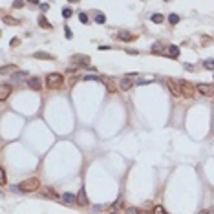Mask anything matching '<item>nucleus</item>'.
Instances as JSON below:
<instances>
[{
  "instance_id": "f257e3e1",
  "label": "nucleus",
  "mask_w": 214,
  "mask_h": 214,
  "mask_svg": "<svg viewBox=\"0 0 214 214\" xmlns=\"http://www.w3.org/2000/svg\"><path fill=\"white\" fill-rule=\"evenodd\" d=\"M20 192H35L40 189V181L37 177H29V179H24L22 183L19 185Z\"/></svg>"
},
{
  "instance_id": "f03ea898",
  "label": "nucleus",
  "mask_w": 214,
  "mask_h": 214,
  "mask_svg": "<svg viewBox=\"0 0 214 214\" xmlns=\"http://www.w3.org/2000/svg\"><path fill=\"white\" fill-rule=\"evenodd\" d=\"M62 75L60 73H50L48 77H46V86L48 88H60L62 86Z\"/></svg>"
},
{
  "instance_id": "7ed1b4c3",
  "label": "nucleus",
  "mask_w": 214,
  "mask_h": 214,
  "mask_svg": "<svg viewBox=\"0 0 214 214\" xmlns=\"http://www.w3.org/2000/svg\"><path fill=\"white\" fill-rule=\"evenodd\" d=\"M179 82V88H181V95H185V97H192L194 95V84L192 82H189V81H177Z\"/></svg>"
},
{
  "instance_id": "20e7f679",
  "label": "nucleus",
  "mask_w": 214,
  "mask_h": 214,
  "mask_svg": "<svg viewBox=\"0 0 214 214\" xmlns=\"http://www.w3.org/2000/svg\"><path fill=\"white\" fill-rule=\"evenodd\" d=\"M196 90L201 95H207V97H212L214 95V86L211 82H199V84H196Z\"/></svg>"
},
{
  "instance_id": "39448f33",
  "label": "nucleus",
  "mask_w": 214,
  "mask_h": 214,
  "mask_svg": "<svg viewBox=\"0 0 214 214\" xmlns=\"http://www.w3.org/2000/svg\"><path fill=\"white\" fill-rule=\"evenodd\" d=\"M167 84H168V90H170V94H172L174 97H181V88H179V82H177V81L168 79Z\"/></svg>"
},
{
  "instance_id": "423d86ee",
  "label": "nucleus",
  "mask_w": 214,
  "mask_h": 214,
  "mask_svg": "<svg viewBox=\"0 0 214 214\" xmlns=\"http://www.w3.org/2000/svg\"><path fill=\"white\" fill-rule=\"evenodd\" d=\"M72 62H73V66H88L90 64V57H86V55H73Z\"/></svg>"
},
{
  "instance_id": "0eeeda50",
  "label": "nucleus",
  "mask_w": 214,
  "mask_h": 214,
  "mask_svg": "<svg viewBox=\"0 0 214 214\" xmlns=\"http://www.w3.org/2000/svg\"><path fill=\"white\" fill-rule=\"evenodd\" d=\"M40 196L50 198V199H55V201L59 199V194L53 190V189H51V187H42V189H40Z\"/></svg>"
},
{
  "instance_id": "6e6552de",
  "label": "nucleus",
  "mask_w": 214,
  "mask_h": 214,
  "mask_svg": "<svg viewBox=\"0 0 214 214\" xmlns=\"http://www.w3.org/2000/svg\"><path fill=\"white\" fill-rule=\"evenodd\" d=\"M11 90H13V86H9V84H2V86H0V101H6V99L9 97Z\"/></svg>"
},
{
  "instance_id": "1a4fd4ad",
  "label": "nucleus",
  "mask_w": 214,
  "mask_h": 214,
  "mask_svg": "<svg viewBox=\"0 0 214 214\" xmlns=\"http://www.w3.org/2000/svg\"><path fill=\"white\" fill-rule=\"evenodd\" d=\"M77 205H81V207H86V205H88V196H86V190H84V189H81V190H79Z\"/></svg>"
},
{
  "instance_id": "9d476101",
  "label": "nucleus",
  "mask_w": 214,
  "mask_h": 214,
  "mask_svg": "<svg viewBox=\"0 0 214 214\" xmlns=\"http://www.w3.org/2000/svg\"><path fill=\"white\" fill-rule=\"evenodd\" d=\"M60 199L64 201V205H72V203H77V196H73L72 192H64L60 196Z\"/></svg>"
},
{
  "instance_id": "9b49d317",
  "label": "nucleus",
  "mask_w": 214,
  "mask_h": 214,
  "mask_svg": "<svg viewBox=\"0 0 214 214\" xmlns=\"http://www.w3.org/2000/svg\"><path fill=\"white\" fill-rule=\"evenodd\" d=\"M28 86L33 88V90H40L42 88V81L39 77H29L28 79Z\"/></svg>"
},
{
  "instance_id": "f8f14e48",
  "label": "nucleus",
  "mask_w": 214,
  "mask_h": 214,
  "mask_svg": "<svg viewBox=\"0 0 214 214\" xmlns=\"http://www.w3.org/2000/svg\"><path fill=\"white\" fill-rule=\"evenodd\" d=\"M132 86H134V82H132L128 77H123L121 81H119V88H121V90H124V92H126V90H130Z\"/></svg>"
},
{
  "instance_id": "ddd939ff",
  "label": "nucleus",
  "mask_w": 214,
  "mask_h": 214,
  "mask_svg": "<svg viewBox=\"0 0 214 214\" xmlns=\"http://www.w3.org/2000/svg\"><path fill=\"white\" fill-rule=\"evenodd\" d=\"M101 82H104V84H106V88H108V92H110V94H114V92L117 90L116 84H114V81H112L110 77H101Z\"/></svg>"
},
{
  "instance_id": "4468645a",
  "label": "nucleus",
  "mask_w": 214,
  "mask_h": 214,
  "mask_svg": "<svg viewBox=\"0 0 214 214\" xmlns=\"http://www.w3.org/2000/svg\"><path fill=\"white\" fill-rule=\"evenodd\" d=\"M167 55L170 59H177L179 57V48H177V46H168V48H167Z\"/></svg>"
},
{
  "instance_id": "2eb2a0df",
  "label": "nucleus",
  "mask_w": 214,
  "mask_h": 214,
  "mask_svg": "<svg viewBox=\"0 0 214 214\" xmlns=\"http://www.w3.org/2000/svg\"><path fill=\"white\" fill-rule=\"evenodd\" d=\"M35 59H40V60H53V55H50V53H46V51H37L35 55H33Z\"/></svg>"
},
{
  "instance_id": "dca6fc26",
  "label": "nucleus",
  "mask_w": 214,
  "mask_h": 214,
  "mask_svg": "<svg viewBox=\"0 0 214 214\" xmlns=\"http://www.w3.org/2000/svg\"><path fill=\"white\" fill-rule=\"evenodd\" d=\"M11 72H19V68H17L15 64H7V66H2V70H0V73H2V75L11 73Z\"/></svg>"
},
{
  "instance_id": "f3484780",
  "label": "nucleus",
  "mask_w": 214,
  "mask_h": 214,
  "mask_svg": "<svg viewBox=\"0 0 214 214\" xmlns=\"http://www.w3.org/2000/svg\"><path fill=\"white\" fill-rule=\"evenodd\" d=\"M121 40H126V42H130V40L134 39V35L130 33V31H119V35H117Z\"/></svg>"
},
{
  "instance_id": "a211bd4d",
  "label": "nucleus",
  "mask_w": 214,
  "mask_h": 214,
  "mask_svg": "<svg viewBox=\"0 0 214 214\" xmlns=\"http://www.w3.org/2000/svg\"><path fill=\"white\" fill-rule=\"evenodd\" d=\"M121 205H123V201L119 199L116 205H114V207L110 209V214H123V211H121Z\"/></svg>"
},
{
  "instance_id": "6ab92c4d",
  "label": "nucleus",
  "mask_w": 214,
  "mask_h": 214,
  "mask_svg": "<svg viewBox=\"0 0 214 214\" xmlns=\"http://www.w3.org/2000/svg\"><path fill=\"white\" fill-rule=\"evenodd\" d=\"M39 24L42 26V28H46V29H51V24L48 22V19H46L44 15H40V17H39Z\"/></svg>"
},
{
  "instance_id": "aec40b11",
  "label": "nucleus",
  "mask_w": 214,
  "mask_h": 214,
  "mask_svg": "<svg viewBox=\"0 0 214 214\" xmlns=\"http://www.w3.org/2000/svg\"><path fill=\"white\" fill-rule=\"evenodd\" d=\"M24 77H28V72H19V73H17L15 77L11 79V81H13V82H20V81H22Z\"/></svg>"
},
{
  "instance_id": "412c9836",
  "label": "nucleus",
  "mask_w": 214,
  "mask_h": 214,
  "mask_svg": "<svg viewBox=\"0 0 214 214\" xmlns=\"http://www.w3.org/2000/svg\"><path fill=\"white\" fill-rule=\"evenodd\" d=\"M152 214H168V212L165 211V207H163V205H156V207L152 209Z\"/></svg>"
},
{
  "instance_id": "4be33fe9",
  "label": "nucleus",
  "mask_w": 214,
  "mask_h": 214,
  "mask_svg": "<svg viewBox=\"0 0 214 214\" xmlns=\"http://www.w3.org/2000/svg\"><path fill=\"white\" fill-rule=\"evenodd\" d=\"M4 24H13V26H19L20 24V20H17V19H11V17H4Z\"/></svg>"
},
{
  "instance_id": "5701e85b",
  "label": "nucleus",
  "mask_w": 214,
  "mask_h": 214,
  "mask_svg": "<svg viewBox=\"0 0 214 214\" xmlns=\"http://www.w3.org/2000/svg\"><path fill=\"white\" fill-rule=\"evenodd\" d=\"M163 15H161V13H154V15H152V22H154V24H161V22H163Z\"/></svg>"
},
{
  "instance_id": "b1692460",
  "label": "nucleus",
  "mask_w": 214,
  "mask_h": 214,
  "mask_svg": "<svg viewBox=\"0 0 214 214\" xmlns=\"http://www.w3.org/2000/svg\"><path fill=\"white\" fill-rule=\"evenodd\" d=\"M168 22H170L172 26H174V24H177V22H179V15H176V13H170V15H168Z\"/></svg>"
},
{
  "instance_id": "393cba45",
  "label": "nucleus",
  "mask_w": 214,
  "mask_h": 214,
  "mask_svg": "<svg viewBox=\"0 0 214 214\" xmlns=\"http://www.w3.org/2000/svg\"><path fill=\"white\" fill-rule=\"evenodd\" d=\"M95 22H97V24H104V22H106V17H104L103 13H95Z\"/></svg>"
},
{
  "instance_id": "a878e982",
  "label": "nucleus",
  "mask_w": 214,
  "mask_h": 214,
  "mask_svg": "<svg viewBox=\"0 0 214 214\" xmlns=\"http://www.w3.org/2000/svg\"><path fill=\"white\" fill-rule=\"evenodd\" d=\"M203 68H207V70H214V59L205 60V62H203Z\"/></svg>"
},
{
  "instance_id": "bb28decb",
  "label": "nucleus",
  "mask_w": 214,
  "mask_h": 214,
  "mask_svg": "<svg viewBox=\"0 0 214 214\" xmlns=\"http://www.w3.org/2000/svg\"><path fill=\"white\" fill-rule=\"evenodd\" d=\"M152 81H154V77H148V79H137V82L136 84H139V86H141V84H148V82H152Z\"/></svg>"
},
{
  "instance_id": "cd10ccee",
  "label": "nucleus",
  "mask_w": 214,
  "mask_h": 214,
  "mask_svg": "<svg viewBox=\"0 0 214 214\" xmlns=\"http://www.w3.org/2000/svg\"><path fill=\"white\" fill-rule=\"evenodd\" d=\"M72 13H73V11H72L70 7H64V9H62V17H64V19H70Z\"/></svg>"
},
{
  "instance_id": "c85d7f7f",
  "label": "nucleus",
  "mask_w": 214,
  "mask_h": 214,
  "mask_svg": "<svg viewBox=\"0 0 214 214\" xmlns=\"http://www.w3.org/2000/svg\"><path fill=\"white\" fill-rule=\"evenodd\" d=\"M79 20H81L82 24H88V22H90V19H88L86 13H79Z\"/></svg>"
},
{
  "instance_id": "c756f323",
  "label": "nucleus",
  "mask_w": 214,
  "mask_h": 214,
  "mask_svg": "<svg viewBox=\"0 0 214 214\" xmlns=\"http://www.w3.org/2000/svg\"><path fill=\"white\" fill-rule=\"evenodd\" d=\"M0 185H2V187L6 185V170H4V168H0Z\"/></svg>"
},
{
  "instance_id": "7c9ffc66",
  "label": "nucleus",
  "mask_w": 214,
  "mask_h": 214,
  "mask_svg": "<svg viewBox=\"0 0 214 214\" xmlns=\"http://www.w3.org/2000/svg\"><path fill=\"white\" fill-rule=\"evenodd\" d=\"M161 50H163V44H161V42H156V44L152 46V51H154V53H157V51H161Z\"/></svg>"
},
{
  "instance_id": "2f4dec72",
  "label": "nucleus",
  "mask_w": 214,
  "mask_h": 214,
  "mask_svg": "<svg viewBox=\"0 0 214 214\" xmlns=\"http://www.w3.org/2000/svg\"><path fill=\"white\" fill-rule=\"evenodd\" d=\"M84 81H99L101 82V77H97V75H84Z\"/></svg>"
},
{
  "instance_id": "473e14b6",
  "label": "nucleus",
  "mask_w": 214,
  "mask_h": 214,
  "mask_svg": "<svg viewBox=\"0 0 214 214\" xmlns=\"http://www.w3.org/2000/svg\"><path fill=\"white\" fill-rule=\"evenodd\" d=\"M64 35H66V39H73V33L70 31V28H66V29H64Z\"/></svg>"
},
{
  "instance_id": "72a5a7b5",
  "label": "nucleus",
  "mask_w": 214,
  "mask_h": 214,
  "mask_svg": "<svg viewBox=\"0 0 214 214\" xmlns=\"http://www.w3.org/2000/svg\"><path fill=\"white\" fill-rule=\"evenodd\" d=\"M40 9H42V11H48V9H50V4H48V2L42 4V2H40Z\"/></svg>"
},
{
  "instance_id": "f704fd0d",
  "label": "nucleus",
  "mask_w": 214,
  "mask_h": 214,
  "mask_svg": "<svg viewBox=\"0 0 214 214\" xmlns=\"http://www.w3.org/2000/svg\"><path fill=\"white\" fill-rule=\"evenodd\" d=\"M19 44H20V39H17V37H15V39H11V46H13V48H17Z\"/></svg>"
},
{
  "instance_id": "c9c22d12",
  "label": "nucleus",
  "mask_w": 214,
  "mask_h": 214,
  "mask_svg": "<svg viewBox=\"0 0 214 214\" xmlns=\"http://www.w3.org/2000/svg\"><path fill=\"white\" fill-rule=\"evenodd\" d=\"M126 212H128V214H137L139 211H137V209H132V207H130V209H126Z\"/></svg>"
},
{
  "instance_id": "e433bc0d",
  "label": "nucleus",
  "mask_w": 214,
  "mask_h": 214,
  "mask_svg": "<svg viewBox=\"0 0 214 214\" xmlns=\"http://www.w3.org/2000/svg\"><path fill=\"white\" fill-rule=\"evenodd\" d=\"M22 6H24V2H15V4H13V7H17V9H19V7H22Z\"/></svg>"
},
{
  "instance_id": "4c0bfd02",
  "label": "nucleus",
  "mask_w": 214,
  "mask_h": 214,
  "mask_svg": "<svg viewBox=\"0 0 214 214\" xmlns=\"http://www.w3.org/2000/svg\"><path fill=\"white\" fill-rule=\"evenodd\" d=\"M199 214H209V212H207V211H203V212H199Z\"/></svg>"
}]
</instances>
